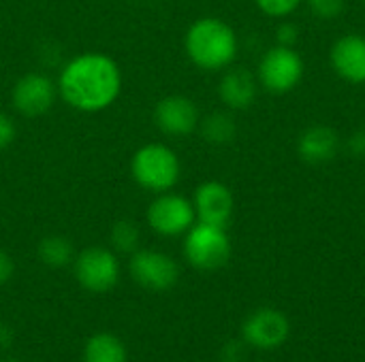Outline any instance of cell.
<instances>
[{
	"label": "cell",
	"mask_w": 365,
	"mask_h": 362,
	"mask_svg": "<svg viewBox=\"0 0 365 362\" xmlns=\"http://www.w3.org/2000/svg\"><path fill=\"white\" fill-rule=\"evenodd\" d=\"M58 94L81 113H98L111 107L122 92L118 62L101 51H86L66 62L58 77Z\"/></svg>",
	"instance_id": "6da1fadb"
},
{
	"label": "cell",
	"mask_w": 365,
	"mask_h": 362,
	"mask_svg": "<svg viewBox=\"0 0 365 362\" xmlns=\"http://www.w3.org/2000/svg\"><path fill=\"white\" fill-rule=\"evenodd\" d=\"M184 47L195 66L203 70H220L235 60L237 36L222 19L203 17L188 28Z\"/></svg>",
	"instance_id": "7a4b0ae2"
},
{
	"label": "cell",
	"mask_w": 365,
	"mask_h": 362,
	"mask_svg": "<svg viewBox=\"0 0 365 362\" xmlns=\"http://www.w3.org/2000/svg\"><path fill=\"white\" fill-rule=\"evenodd\" d=\"M180 160L175 151L163 143H150L135 151L130 160V175L148 192H169L180 179Z\"/></svg>",
	"instance_id": "3957f363"
},
{
	"label": "cell",
	"mask_w": 365,
	"mask_h": 362,
	"mask_svg": "<svg viewBox=\"0 0 365 362\" xmlns=\"http://www.w3.org/2000/svg\"><path fill=\"white\" fill-rule=\"evenodd\" d=\"M184 256L199 271H216L231 258V241L227 230L212 224H192L184 239Z\"/></svg>",
	"instance_id": "277c9868"
},
{
	"label": "cell",
	"mask_w": 365,
	"mask_h": 362,
	"mask_svg": "<svg viewBox=\"0 0 365 362\" xmlns=\"http://www.w3.org/2000/svg\"><path fill=\"white\" fill-rule=\"evenodd\" d=\"M304 77V60L293 47H272L259 64V81L272 94H287Z\"/></svg>",
	"instance_id": "5b68a950"
},
{
	"label": "cell",
	"mask_w": 365,
	"mask_h": 362,
	"mask_svg": "<svg viewBox=\"0 0 365 362\" xmlns=\"http://www.w3.org/2000/svg\"><path fill=\"white\" fill-rule=\"evenodd\" d=\"M75 277L88 292H109L120 280V262L115 252L105 247H88L75 258Z\"/></svg>",
	"instance_id": "8992f818"
},
{
	"label": "cell",
	"mask_w": 365,
	"mask_h": 362,
	"mask_svg": "<svg viewBox=\"0 0 365 362\" xmlns=\"http://www.w3.org/2000/svg\"><path fill=\"white\" fill-rule=\"evenodd\" d=\"M145 218L154 233L163 237H178L192 228L197 213H195V205L188 198L180 194L163 192L150 203Z\"/></svg>",
	"instance_id": "52a82bcc"
},
{
	"label": "cell",
	"mask_w": 365,
	"mask_h": 362,
	"mask_svg": "<svg viewBox=\"0 0 365 362\" xmlns=\"http://www.w3.org/2000/svg\"><path fill=\"white\" fill-rule=\"evenodd\" d=\"M130 277L145 290L152 292H165L171 290L180 280V267L178 262L156 250H137L130 254L128 262Z\"/></svg>",
	"instance_id": "ba28073f"
},
{
	"label": "cell",
	"mask_w": 365,
	"mask_h": 362,
	"mask_svg": "<svg viewBox=\"0 0 365 362\" xmlns=\"http://www.w3.org/2000/svg\"><path fill=\"white\" fill-rule=\"evenodd\" d=\"M58 85L43 73H26L11 90V102L15 111L26 117H38L47 113L56 100Z\"/></svg>",
	"instance_id": "9c48e42d"
},
{
	"label": "cell",
	"mask_w": 365,
	"mask_h": 362,
	"mask_svg": "<svg viewBox=\"0 0 365 362\" xmlns=\"http://www.w3.org/2000/svg\"><path fill=\"white\" fill-rule=\"evenodd\" d=\"M154 122L169 137H186L199 126V109L186 96H165L154 109Z\"/></svg>",
	"instance_id": "30bf717a"
},
{
	"label": "cell",
	"mask_w": 365,
	"mask_h": 362,
	"mask_svg": "<svg viewBox=\"0 0 365 362\" xmlns=\"http://www.w3.org/2000/svg\"><path fill=\"white\" fill-rule=\"evenodd\" d=\"M195 213L203 224L227 228L233 215V194L220 181H205L195 192Z\"/></svg>",
	"instance_id": "8fae6325"
},
{
	"label": "cell",
	"mask_w": 365,
	"mask_h": 362,
	"mask_svg": "<svg viewBox=\"0 0 365 362\" xmlns=\"http://www.w3.org/2000/svg\"><path fill=\"white\" fill-rule=\"evenodd\" d=\"M244 339L259 350H274L289 337V322L276 309H259L242 326Z\"/></svg>",
	"instance_id": "7c38bea8"
},
{
	"label": "cell",
	"mask_w": 365,
	"mask_h": 362,
	"mask_svg": "<svg viewBox=\"0 0 365 362\" xmlns=\"http://www.w3.org/2000/svg\"><path fill=\"white\" fill-rule=\"evenodd\" d=\"M334 70L349 83H365V38L346 34L331 47Z\"/></svg>",
	"instance_id": "4fadbf2b"
},
{
	"label": "cell",
	"mask_w": 365,
	"mask_h": 362,
	"mask_svg": "<svg viewBox=\"0 0 365 362\" xmlns=\"http://www.w3.org/2000/svg\"><path fill=\"white\" fill-rule=\"evenodd\" d=\"M340 147L338 132L327 126H312L308 128L297 143L299 158L310 164H325L336 158Z\"/></svg>",
	"instance_id": "5bb4252c"
},
{
	"label": "cell",
	"mask_w": 365,
	"mask_h": 362,
	"mask_svg": "<svg viewBox=\"0 0 365 362\" xmlns=\"http://www.w3.org/2000/svg\"><path fill=\"white\" fill-rule=\"evenodd\" d=\"M218 94L229 109H248L257 98V81L246 68H231L220 79Z\"/></svg>",
	"instance_id": "9a60e30c"
},
{
	"label": "cell",
	"mask_w": 365,
	"mask_h": 362,
	"mask_svg": "<svg viewBox=\"0 0 365 362\" xmlns=\"http://www.w3.org/2000/svg\"><path fill=\"white\" fill-rule=\"evenodd\" d=\"M83 362H128L126 346L111 333H96L86 341Z\"/></svg>",
	"instance_id": "2e32d148"
},
{
	"label": "cell",
	"mask_w": 365,
	"mask_h": 362,
	"mask_svg": "<svg viewBox=\"0 0 365 362\" xmlns=\"http://www.w3.org/2000/svg\"><path fill=\"white\" fill-rule=\"evenodd\" d=\"M38 258L43 265L51 267V269H62L66 265H71L75 260L73 254V245L66 237L60 235H49L38 243Z\"/></svg>",
	"instance_id": "e0dca14e"
},
{
	"label": "cell",
	"mask_w": 365,
	"mask_h": 362,
	"mask_svg": "<svg viewBox=\"0 0 365 362\" xmlns=\"http://www.w3.org/2000/svg\"><path fill=\"white\" fill-rule=\"evenodd\" d=\"M201 132H203V139L212 145H225V143H231L235 139V122L231 115L227 113H212L207 115L203 122H201Z\"/></svg>",
	"instance_id": "ac0fdd59"
},
{
	"label": "cell",
	"mask_w": 365,
	"mask_h": 362,
	"mask_svg": "<svg viewBox=\"0 0 365 362\" xmlns=\"http://www.w3.org/2000/svg\"><path fill=\"white\" fill-rule=\"evenodd\" d=\"M111 245L120 254L137 252V247H139V228L128 220H122V222L113 224V228H111Z\"/></svg>",
	"instance_id": "d6986e66"
},
{
	"label": "cell",
	"mask_w": 365,
	"mask_h": 362,
	"mask_svg": "<svg viewBox=\"0 0 365 362\" xmlns=\"http://www.w3.org/2000/svg\"><path fill=\"white\" fill-rule=\"evenodd\" d=\"M302 0H257V6L269 17H287L291 15Z\"/></svg>",
	"instance_id": "ffe728a7"
},
{
	"label": "cell",
	"mask_w": 365,
	"mask_h": 362,
	"mask_svg": "<svg viewBox=\"0 0 365 362\" xmlns=\"http://www.w3.org/2000/svg\"><path fill=\"white\" fill-rule=\"evenodd\" d=\"M310 11L321 19H334L342 13L344 0H306Z\"/></svg>",
	"instance_id": "44dd1931"
},
{
	"label": "cell",
	"mask_w": 365,
	"mask_h": 362,
	"mask_svg": "<svg viewBox=\"0 0 365 362\" xmlns=\"http://www.w3.org/2000/svg\"><path fill=\"white\" fill-rule=\"evenodd\" d=\"M15 134H17L15 122H13L6 113H2V111H0V149L9 147V145L13 143Z\"/></svg>",
	"instance_id": "7402d4cb"
},
{
	"label": "cell",
	"mask_w": 365,
	"mask_h": 362,
	"mask_svg": "<svg viewBox=\"0 0 365 362\" xmlns=\"http://www.w3.org/2000/svg\"><path fill=\"white\" fill-rule=\"evenodd\" d=\"M276 36H278V45H284V47H293L297 36H299V30L295 23H282L278 30H276Z\"/></svg>",
	"instance_id": "603a6c76"
},
{
	"label": "cell",
	"mask_w": 365,
	"mask_h": 362,
	"mask_svg": "<svg viewBox=\"0 0 365 362\" xmlns=\"http://www.w3.org/2000/svg\"><path fill=\"white\" fill-rule=\"evenodd\" d=\"M13 271H15V265H13L11 256L0 250V286H4L13 277Z\"/></svg>",
	"instance_id": "cb8c5ba5"
},
{
	"label": "cell",
	"mask_w": 365,
	"mask_h": 362,
	"mask_svg": "<svg viewBox=\"0 0 365 362\" xmlns=\"http://www.w3.org/2000/svg\"><path fill=\"white\" fill-rule=\"evenodd\" d=\"M244 358V348L240 344H229L222 348V362H240Z\"/></svg>",
	"instance_id": "d4e9b609"
},
{
	"label": "cell",
	"mask_w": 365,
	"mask_h": 362,
	"mask_svg": "<svg viewBox=\"0 0 365 362\" xmlns=\"http://www.w3.org/2000/svg\"><path fill=\"white\" fill-rule=\"evenodd\" d=\"M349 145H351V151H353L357 158H364L365 160V130L355 132Z\"/></svg>",
	"instance_id": "484cf974"
},
{
	"label": "cell",
	"mask_w": 365,
	"mask_h": 362,
	"mask_svg": "<svg viewBox=\"0 0 365 362\" xmlns=\"http://www.w3.org/2000/svg\"><path fill=\"white\" fill-rule=\"evenodd\" d=\"M13 344V331L6 324H0V350H6Z\"/></svg>",
	"instance_id": "4316f807"
},
{
	"label": "cell",
	"mask_w": 365,
	"mask_h": 362,
	"mask_svg": "<svg viewBox=\"0 0 365 362\" xmlns=\"http://www.w3.org/2000/svg\"><path fill=\"white\" fill-rule=\"evenodd\" d=\"M2 362H19V361H13V358H6V361H2Z\"/></svg>",
	"instance_id": "83f0119b"
}]
</instances>
